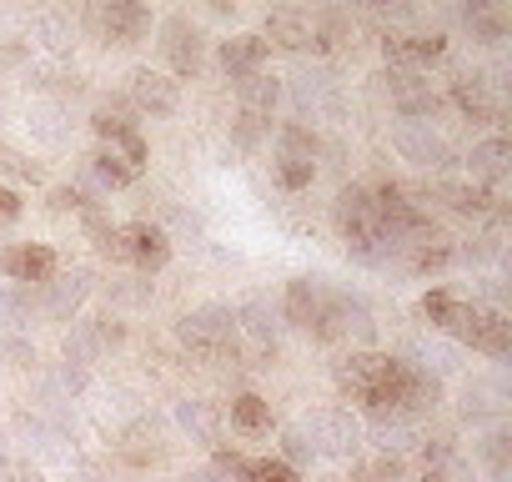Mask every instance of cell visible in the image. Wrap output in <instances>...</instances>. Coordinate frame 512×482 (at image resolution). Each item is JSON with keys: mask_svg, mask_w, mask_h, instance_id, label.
I'll return each instance as SVG.
<instances>
[{"mask_svg": "<svg viewBox=\"0 0 512 482\" xmlns=\"http://www.w3.org/2000/svg\"><path fill=\"white\" fill-rule=\"evenodd\" d=\"M337 387L372 417H402V422L442 402V382L432 367H417L387 352H352L347 362H337Z\"/></svg>", "mask_w": 512, "mask_h": 482, "instance_id": "obj_1", "label": "cell"}, {"mask_svg": "<svg viewBox=\"0 0 512 482\" xmlns=\"http://www.w3.org/2000/svg\"><path fill=\"white\" fill-rule=\"evenodd\" d=\"M422 317L447 332L452 342H467L472 352H487V357H507L512 352V322L502 307H482L452 287H432L422 297Z\"/></svg>", "mask_w": 512, "mask_h": 482, "instance_id": "obj_2", "label": "cell"}, {"mask_svg": "<svg viewBox=\"0 0 512 482\" xmlns=\"http://www.w3.org/2000/svg\"><path fill=\"white\" fill-rule=\"evenodd\" d=\"M176 337L201 362H236V352H241V327H236V312L226 302H206V307L186 312Z\"/></svg>", "mask_w": 512, "mask_h": 482, "instance_id": "obj_3", "label": "cell"}, {"mask_svg": "<svg viewBox=\"0 0 512 482\" xmlns=\"http://www.w3.org/2000/svg\"><path fill=\"white\" fill-rule=\"evenodd\" d=\"M96 252L151 277V272H161L171 262V236L161 226H151V221H131V226H111L106 236H96Z\"/></svg>", "mask_w": 512, "mask_h": 482, "instance_id": "obj_4", "label": "cell"}, {"mask_svg": "<svg viewBox=\"0 0 512 482\" xmlns=\"http://www.w3.org/2000/svg\"><path fill=\"white\" fill-rule=\"evenodd\" d=\"M282 317L317 342H337V292L322 277H292L282 297Z\"/></svg>", "mask_w": 512, "mask_h": 482, "instance_id": "obj_5", "label": "cell"}, {"mask_svg": "<svg viewBox=\"0 0 512 482\" xmlns=\"http://www.w3.org/2000/svg\"><path fill=\"white\" fill-rule=\"evenodd\" d=\"M91 131L101 136V151H111L126 171H146V136H141V126H136V111L121 101V96H111V101H101L96 111H91Z\"/></svg>", "mask_w": 512, "mask_h": 482, "instance_id": "obj_6", "label": "cell"}, {"mask_svg": "<svg viewBox=\"0 0 512 482\" xmlns=\"http://www.w3.org/2000/svg\"><path fill=\"white\" fill-rule=\"evenodd\" d=\"M86 26L96 31L101 46H121V51H131V46H141V41L151 36L156 21H151L146 6H136V0H101V6L86 11Z\"/></svg>", "mask_w": 512, "mask_h": 482, "instance_id": "obj_7", "label": "cell"}, {"mask_svg": "<svg viewBox=\"0 0 512 482\" xmlns=\"http://www.w3.org/2000/svg\"><path fill=\"white\" fill-rule=\"evenodd\" d=\"M161 56H166V66H171L181 81H191V76L201 71V56H206L201 26H196L191 16H166V21H161Z\"/></svg>", "mask_w": 512, "mask_h": 482, "instance_id": "obj_8", "label": "cell"}, {"mask_svg": "<svg viewBox=\"0 0 512 482\" xmlns=\"http://www.w3.org/2000/svg\"><path fill=\"white\" fill-rule=\"evenodd\" d=\"M307 442L312 452H332V457H357L362 447V422L347 412V407H327V412H312L307 417Z\"/></svg>", "mask_w": 512, "mask_h": 482, "instance_id": "obj_9", "label": "cell"}, {"mask_svg": "<svg viewBox=\"0 0 512 482\" xmlns=\"http://www.w3.org/2000/svg\"><path fill=\"white\" fill-rule=\"evenodd\" d=\"M387 91H392V106H397L407 121H427V126H432V116L442 111V91H437L422 71L392 66V71H387Z\"/></svg>", "mask_w": 512, "mask_h": 482, "instance_id": "obj_10", "label": "cell"}, {"mask_svg": "<svg viewBox=\"0 0 512 482\" xmlns=\"http://www.w3.org/2000/svg\"><path fill=\"white\" fill-rule=\"evenodd\" d=\"M0 272L11 287H46L56 277V252L46 241H16V247L0 252Z\"/></svg>", "mask_w": 512, "mask_h": 482, "instance_id": "obj_11", "label": "cell"}, {"mask_svg": "<svg viewBox=\"0 0 512 482\" xmlns=\"http://www.w3.org/2000/svg\"><path fill=\"white\" fill-rule=\"evenodd\" d=\"M126 91H131V111H136V116L166 121V116H176V106H181L176 81L161 76V71H151V66H136V71L126 76Z\"/></svg>", "mask_w": 512, "mask_h": 482, "instance_id": "obj_12", "label": "cell"}, {"mask_svg": "<svg viewBox=\"0 0 512 482\" xmlns=\"http://www.w3.org/2000/svg\"><path fill=\"white\" fill-rule=\"evenodd\" d=\"M447 96H452V106H457L467 121L492 126V121L502 116V91H497V81H492V76H482V71H472V76H452Z\"/></svg>", "mask_w": 512, "mask_h": 482, "instance_id": "obj_13", "label": "cell"}, {"mask_svg": "<svg viewBox=\"0 0 512 482\" xmlns=\"http://www.w3.org/2000/svg\"><path fill=\"white\" fill-rule=\"evenodd\" d=\"M392 146H397L402 161H412V166H422V171H442V166H452L447 141H442L427 121H402V126L392 131Z\"/></svg>", "mask_w": 512, "mask_h": 482, "instance_id": "obj_14", "label": "cell"}, {"mask_svg": "<svg viewBox=\"0 0 512 482\" xmlns=\"http://www.w3.org/2000/svg\"><path fill=\"white\" fill-rule=\"evenodd\" d=\"M262 41L282 46V51H307L312 46V6H272Z\"/></svg>", "mask_w": 512, "mask_h": 482, "instance_id": "obj_15", "label": "cell"}, {"mask_svg": "<svg viewBox=\"0 0 512 482\" xmlns=\"http://www.w3.org/2000/svg\"><path fill=\"white\" fill-rule=\"evenodd\" d=\"M267 56H272V46L256 36V31H241V36H226L221 41V51H216V61H221V71L231 76V81H241V76H256L267 66Z\"/></svg>", "mask_w": 512, "mask_h": 482, "instance_id": "obj_16", "label": "cell"}, {"mask_svg": "<svg viewBox=\"0 0 512 482\" xmlns=\"http://www.w3.org/2000/svg\"><path fill=\"white\" fill-rule=\"evenodd\" d=\"M442 51H447V41L442 36H427V31H407V36H387L382 41L387 66H402V71H417V66L437 61Z\"/></svg>", "mask_w": 512, "mask_h": 482, "instance_id": "obj_17", "label": "cell"}, {"mask_svg": "<svg viewBox=\"0 0 512 482\" xmlns=\"http://www.w3.org/2000/svg\"><path fill=\"white\" fill-rule=\"evenodd\" d=\"M507 171H512V146H507L502 136H487V141H477V146L467 151V176H472V181L502 186Z\"/></svg>", "mask_w": 512, "mask_h": 482, "instance_id": "obj_18", "label": "cell"}, {"mask_svg": "<svg viewBox=\"0 0 512 482\" xmlns=\"http://www.w3.org/2000/svg\"><path fill=\"white\" fill-rule=\"evenodd\" d=\"M46 287H51V292H46V317L76 322V312H81V302H86V292H91V272L76 267V272H66L61 282H46Z\"/></svg>", "mask_w": 512, "mask_h": 482, "instance_id": "obj_19", "label": "cell"}, {"mask_svg": "<svg viewBox=\"0 0 512 482\" xmlns=\"http://www.w3.org/2000/svg\"><path fill=\"white\" fill-rule=\"evenodd\" d=\"M236 101H241V116H262V121H272V111H277V101H282V81L267 76V71L241 76V81H236Z\"/></svg>", "mask_w": 512, "mask_h": 482, "instance_id": "obj_20", "label": "cell"}, {"mask_svg": "<svg viewBox=\"0 0 512 482\" xmlns=\"http://www.w3.org/2000/svg\"><path fill=\"white\" fill-rule=\"evenodd\" d=\"M226 417H231V427L246 432V437H262V432H272V422H277V417H272V402H267V397H256V392L231 397Z\"/></svg>", "mask_w": 512, "mask_h": 482, "instance_id": "obj_21", "label": "cell"}, {"mask_svg": "<svg viewBox=\"0 0 512 482\" xmlns=\"http://www.w3.org/2000/svg\"><path fill=\"white\" fill-rule=\"evenodd\" d=\"M462 26L472 31L477 46H502V41H507V11H502V6H487V0H477V6H462Z\"/></svg>", "mask_w": 512, "mask_h": 482, "instance_id": "obj_22", "label": "cell"}, {"mask_svg": "<svg viewBox=\"0 0 512 482\" xmlns=\"http://www.w3.org/2000/svg\"><path fill=\"white\" fill-rule=\"evenodd\" d=\"M347 26H352V16L342 11V6H312V51H337L342 41H347Z\"/></svg>", "mask_w": 512, "mask_h": 482, "instance_id": "obj_23", "label": "cell"}, {"mask_svg": "<svg viewBox=\"0 0 512 482\" xmlns=\"http://www.w3.org/2000/svg\"><path fill=\"white\" fill-rule=\"evenodd\" d=\"M292 96H297V111H327V116H337V91H332V76L327 71H312V76H297V86H292Z\"/></svg>", "mask_w": 512, "mask_h": 482, "instance_id": "obj_24", "label": "cell"}, {"mask_svg": "<svg viewBox=\"0 0 512 482\" xmlns=\"http://www.w3.org/2000/svg\"><path fill=\"white\" fill-rule=\"evenodd\" d=\"M337 337H357V342H372L377 337V322H372V312H367L362 297L337 292Z\"/></svg>", "mask_w": 512, "mask_h": 482, "instance_id": "obj_25", "label": "cell"}, {"mask_svg": "<svg viewBox=\"0 0 512 482\" xmlns=\"http://www.w3.org/2000/svg\"><path fill=\"white\" fill-rule=\"evenodd\" d=\"M432 191H437V201H447V206H452V211H462V216H482V211L492 206V191L467 186V181H437Z\"/></svg>", "mask_w": 512, "mask_h": 482, "instance_id": "obj_26", "label": "cell"}, {"mask_svg": "<svg viewBox=\"0 0 512 482\" xmlns=\"http://www.w3.org/2000/svg\"><path fill=\"white\" fill-rule=\"evenodd\" d=\"M236 477H241V482H302V472L287 467L282 457H241Z\"/></svg>", "mask_w": 512, "mask_h": 482, "instance_id": "obj_27", "label": "cell"}, {"mask_svg": "<svg viewBox=\"0 0 512 482\" xmlns=\"http://www.w3.org/2000/svg\"><path fill=\"white\" fill-rule=\"evenodd\" d=\"M36 31H41L46 51H56V56H66V51H71V36H76V26H71V16H66V11H46V16L36 21Z\"/></svg>", "mask_w": 512, "mask_h": 482, "instance_id": "obj_28", "label": "cell"}, {"mask_svg": "<svg viewBox=\"0 0 512 482\" xmlns=\"http://www.w3.org/2000/svg\"><path fill=\"white\" fill-rule=\"evenodd\" d=\"M86 161H91V171H96V181H101L106 191H126V186L136 181V171H126V166H121L111 151H101V146H96Z\"/></svg>", "mask_w": 512, "mask_h": 482, "instance_id": "obj_29", "label": "cell"}, {"mask_svg": "<svg viewBox=\"0 0 512 482\" xmlns=\"http://www.w3.org/2000/svg\"><path fill=\"white\" fill-rule=\"evenodd\" d=\"M272 171H277V186H282V191H307V186H312V176H317V161L277 156V161H272Z\"/></svg>", "mask_w": 512, "mask_h": 482, "instance_id": "obj_30", "label": "cell"}, {"mask_svg": "<svg viewBox=\"0 0 512 482\" xmlns=\"http://www.w3.org/2000/svg\"><path fill=\"white\" fill-rule=\"evenodd\" d=\"M176 417H181V427L196 442H216V412H211V402H181Z\"/></svg>", "mask_w": 512, "mask_h": 482, "instance_id": "obj_31", "label": "cell"}, {"mask_svg": "<svg viewBox=\"0 0 512 482\" xmlns=\"http://www.w3.org/2000/svg\"><path fill=\"white\" fill-rule=\"evenodd\" d=\"M26 126H31V131H36V136H41L46 146H61V141L71 136V126L61 121V106H36Z\"/></svg>", "mask_w": 512, "mask_h": 482, "instance_id": "obj_32", "label": "cell"}, {"mask_svg": "<svg viewBox=\"0 0 512 482\" xmlns=\"http://www.w3.org/2000/svg\"><path fill=\"white\" fill-rule=\"evenodd\" d=\"M272 136V121H262V116H241L236 111V121H231V141H236V151H256Z\"/></svg>", "mask_w": 512, "mask_h": 482, "instance_id": "obj_33", "label": "cell"}, {"mask_svg": "<svg viewBox=\"0 0 512 482\" xmlns=\"http://www.w3.org/2000/svg\"><path fill=\"white\" fill-rule=\"evenodd\" d=\"M372 437H377L382 452H402V447H412V432H407L402 417H372Z\"/></svg>", "mask_w": 512, "mask_h": 482, "instance_id": "obj_34", "label": "cell"}, {"mask_svg": "<svg viewBox=\"0 0 512 482\" xmlns=\"http://www.w3.org/2000/svg\"><path fill=\"white\" fill-rule=\"evenodd\" d=\"M0 176H11V181H41V166H36L26 151H16V146L0 141Z\"/></svg>", "mask_w": 512, "mask_h": 482, "instance_id": "obj_35", "label": "cell"}, {"mask_svg": "<svg viewBox=\"0 0 512 482\" xmlns=\"http://www.w3.org/2000/svg\"><path fill=\"white\" fill-rule=\"evenodd\" d=\"M482 457H487L492 477H497V482H507V437H502V432H492V437L482 442Z\"/></svg>", "mask_w": 512, "mask_h": 482, "instance_id": "obj_36", "label": "cell"}, {"mask_svg": "<svg viewBox=\"0 0 512 482\" xmlns=\"http://www.w3.org/2000/svg\"><path fill=\"white\" fill-rule=\"evenodd\" d=\"M282 452H287V457H282L287 467H302V462H312V457H317V452H312V442H307V432H287V437H282Z\"/></svg>", "mask_w": 512, "mask_h": 482, "instance_id": "obj_37", "label": "cell"}, {"mask_svg": "<svg viewBox=\"0 0 512 482\" xmlns=\"http://www.w3.org/2000/svg\"><path fill=\"white\" fill-rule=\"evenodd\" d=\"M86 201H91V196H81L76 186H56V191H51V206H56V211H81Z\"/></svg>", "mask_w": 512, "mask_h": 482, "instance_id": "obj_38", "label": "cell"}, {"mask_svg": "<svg viewBox=\"0 0 512 482\" xmlns=\"http://www.w3.org/2000/svg\"><path fill=\"white\" fill-rule=\"evenodd\" d=\"M26 211V201H21V191H11L6 181H0V221H16Z\"/></svg>", "mask_w": 512, "mask_h": 482, "instance_id": "obj_39", "label": "cell"}, {"mask_svg": "<svg viewBox=\"0 0 512 482\" xmlns=\"http://www.w3.org/2000/svg\"><path fill=\"white\" fill-rule=\"evenodd\" d=\"M6 357H11V367H31L36 362V347L21 342V337H6Z\"/></svg>", "mask_w": 512, "mask_h": 482, "instance_id": "obj_40", "label": "cell"}, {"mask_svg": "<svg viewBox=\"0 0 512 482\" xmlns=\"http://www.w3.org/2000/svg\"><path fill=\"white\" fill-rule=\"evenodd\" d=\"M0 317H6V322H21V317H26V302H21L16 292H0Z\"/></svg>", "mask_w": 512, "mask_h": 482, "instance_id": "obj_41", "label": "cell"}, {"mask_svg": "<svg viewBox=\"0 0 512 482\" xmlns=\"http://www.w3.org/2000/svg\"><path fill=\"white\" fill-rule=\"evenodd\" d=\"M186 482H221V472H216V467H206V472H191Z\"/></svg>", "mask_w": 512, "mask_h": 482, "instance_id": "obj_42", "label": "cell"}, {"mask_svg": "<svg viewBox=\"0 0 512 482\" xmlns=\"http://www.w3.org/2000/svg\"><path fill=\"white\" fill-rule=\"evenodd\" d=\"M367 482H387V477H367Z\"/></svg>", "mask_w": 512, "mask_h": 482, "instance_id": "obj_43", "label": "cell"}]
</instances>
